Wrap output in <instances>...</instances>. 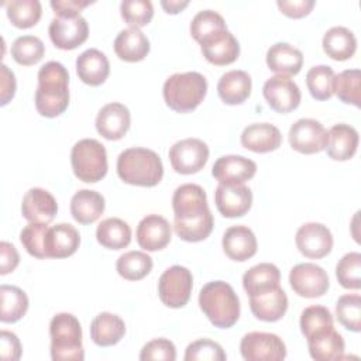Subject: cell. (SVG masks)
<instances>
[{"label": "cell", "mask_w": 361, "mask_h": 361, "mask_svg": "<svg viewBox=\"0 0 361 361\" xmlns=\"http://www.w3.org/2000/svg\"><path fill=\"white\" fill-rule=\"evenodd\" d=\"M49 336L52 360L82 361L85 358L80 323L72 313L55 314L49 323Z\"/></svg>", "instance_id": "obj_6"}, {"label": "cell", "mask_w": 361, "mask_h": 361, "mask_svg": "<svg viewBox=\"0 0 361 361\" xmlns=\"http://www.w3.org/2000/svg\"><path fill=\"white\" fill-rule=\"evenodd\" d=\"M7 17L17 28H30L41 18V3L38 0H11L6 3Z\"/></svg>", "instance_id": "obj_39"}, {"label": "cell", "mask_w": 361, "mask_h": 361, "mask_svg": "<svg viewBox=\"0 0 361 361\" xmlns=\"http://www.w3.org/2000/svg\"><path fill=\"white\" fill-rule=\"evenodd\" d=\"M223 250L233 261H247L257 252V238L247 226H231L223 234Z\"/></svg>", "instance_id": "obj_25"}, {"label": "cell", "mask_w": 361, "mask_h": 361, "mask_svg": "<svg viewBox=\"0 0 361 361\" xmlns=\"http://www.w3.org/2000/svg\"><path fill=\"white\" fill-rule=\"evenodd\" d=\"M104 212V197L90 189L78 190L71 199V214L80 224L96 221Z\"/></svg>", "instance_id": "obj_33"}, {"label": "cell", "mask_w": 361, "mask_h": 361, "mask_svg": "<svg viewBox=\"0 0 361 361\" xmlns=\"http://www.w3.org/2000/svg\"><path fill=\"white\" fill-rule=\"evenodd\" d=\"M336 316L338 322L354 333L361 330V298L360 295H343L336 303Z\"/></svg>", "instance_id": "obj_44"}, {"label": "cell", "mask_w": 361, "mask_h": 361, "mask_svg": "<svg viewBox=\"0 0 361 361\" xmlns=\"http://www.w3.org/2000/svg\"><path fill=\"white\" fill-rule=\"evenodd\" d=\"M282 135L278 127L269 123H254L247 126L241 133V144L244 148L264 154L279 148Z\"/></svg>", "instance_id": "obj_24"}, {"label": "cell", "mask_w": 361, "mask_h": 361, "mask_svg": "<svg viewBox=\"0 0 361 361\" xmlns=\"http://www.w3.org/2000/svg\"><path fill=\"white\" fill-rule=\"evenodd\" d=\"M217 93L226 104H241L251 93V76L245 71H228L219 79Z\"/></svg>", "instance_id": "obj_31"}, {"label": "cell", "mask_w": 361, "mask_h": 361, "mask_svg": "<svg viewBox=\"0 0 361 361\" xmlns=\"http://www.w3.org/2000/svg\"><path fill=\"white\" fill-rule=\"evenodd\" d=\"M0 87H1V102L0 104L4 106L7 104L16 93V76L14 73L8 69L7 65H1V73H0Z\"/></svg>", "instance_id": "obj_55"}, {"label": "cell", "mask_w": 361, "mask_h": 361, "mask_svg": "<svg viewBox=\"0 0 361 361\" xmlns=\"http://www.w3.org/2000/svg\"><path fill=\"white\" fill-rule=\"evenodd\" d=\"M199 306L219 329L234 326L240 317V300L231 285L223 281L206 283L199 293Z\"/></svg>", "instance_id": "obj_4"}, {"label": "cell", "mask_w": 361, "mask_h": 361, "mask_svg": "<svg viewBox=\"0 0 361 361\" xmlns=\"http://www.w3.org/2000/svg\"><path fill=\"white\" fill-rule=\"evenodd\" d=\"M329 327H333V316L327 307L313 305L303 309L300 314V330L306 338Z\"/></svg>", "instance_id": "obj_46"}, {"label": "cell", "mask_w": 361, "mask_h": 361, "mask_svg": "<svg viewBox=\"0 0 361 361\" xmlns=\"http://www.w3.org/2000/svg\"><path fill=\"white\" fill-rule=\"evenodd\" d=\"M289 283L295 293L302 298H320L329 289L327 272L312 262L295 265L289 272Z\"/></svg>", "instance_id": "obj_11"}, {"label": "cell", "mask_w": 361, "mask_h": 361, "mask_svg": "<svg viewBox=\"0 0 361 361\" xmlns=\"http://www.w3.org/2000/svg\"><path fill=\"white\" fill-rule=\"evenodd\" d=\"M268 68L283 76H292L300 72L303 65V55L300 49L286 42H276L267 51Z\"/></svg>", "instance_id": "obj_28"}, {"label": "cell", "mask_w": 361, "mask_h": 361, "mask_svg": "<svg viewBox=\"0 0 361 361\" xmlns=\"http://www.w3.org/2000/svg\"><path fill=\"white\" fill-rule=\"evenodd\" d=\"M279 281L281 272L278 267L269 262H261L244 274L243 286L248 296H252L279 286Z\"/></svg>", "instance_id": "obj_34"}, {"label": "cell", "mask_w": 361, "mask_h": 361, "mask_svg": "<svg viewBox=\"0 0 361 361\" xmlns=\"http://www.w3.org/2000/svg\"><path fill=\"white\" fill-rule=\"evenodd\" d=\"M120 179L135 186H155L164 176V166L157 152L148 148L134 147L124 149L117 158Z\"/></svg>", "instance_id": "obj_3"}, {"label": "cell", "mask_w": 361, "mask_h": 361, "mask_svg": "<svg viewBox=\"0 0 361 361\" xmlns=\"http://www.w3.org/2000/svg\"><path fill=\"white\" fill-rule=\"evenodd\" d=\"M0 355L3 360L17 361L21 357V344L18 337L7 330L0 333Z\"/></svg>", "instance_id": "obj_52"}, {"label": "cell", "mask_w": 361, "mask_h": 361, "mask_svg": "<svg viewBox=\"0 0 361 361\" xmlns=\"http://www.w3.org/2000/svg\"><path fill=\"white\" fill-rule=\"evenodd\" d=\"M48 228V224L44 223H30L21 230L20 241L30 255L39 259L48 258L45 252V235Z\"/></svg>", "instance_id": "obj_48"}, {"label": "cell", "mask_w": 361, "mask_h": 361, "mask_svg": "<svg viewBox=\"0 0 361 361\" xmlns=\"http://www.w3.org/2000/svg\"><path fill=\"white\" fill-rule=\"evenodd\" d=\"M240 353L247 361H281L286 357V345L276 334L251 331L241 338Z\"/></svg>", "instance_id": "obj_9"}, {"label": "cell", "mask_w": 361, "mask_h": 361, "mask_svg": "<svg viewBox=\"0 0 361 361\" xmlns=\"http://www.w3.org/2000/svg\"><path fill=\"white\" fill-rule=\"evenodd\" d=\"M116 55L126 62L142 61L149 52V41L140 28L121 30L114 39Z\"/></svg>", "instance_id": "obj_30"}, {"label": "cell", "mask_w": 361, "mask_h": 361, "mask_svg": "<svg viewBox=\"0 0 361 361\" xmlns=\"http://www.w3.org/2000/svg\"><path fill=\"white\" fill-rule=\"evenodd\" d=\"M58 212L55 197L42 188H31L23 197L21 213L30 223H51Z\"/></svg>", "instance_id": "obj_19"}, {"label": "cell", "mask_w": 361, "mask_h": 361, "mask_svg": "<svg viewBox=\"0 0 361 361\" xmlns=\"http://www.w3.org/2000/svg\"><path fill=\"white\" fill-rule=\"evenodd\" d=\"M173 230L185 241L197 243L213 230V214L207 206L206 192L195 183L176 188L172 196Z\"/></svg>", "instance_id": "obj_1"}, {"label": "cell", "mask_w": 361, "mask_h": 361, "mask_svg": "<svg viewBox=\"0 0 361 361\" xmlns=\"http://www.w3.org/2000/svg\"><path fill=\"white\" fill-rule=\"evenodd\" d=\"M276 4L285 16L292 18H300L307 16L312 11L314 1L313 0H278Z\"/></svg>", "instance_id": "obj_53"}, {"label": "cell", "mask_w": 361, "mask_h": 361, "mask_svg": "<svg viewBox=\"0 0 361 361\" xmlns=\"http://www.w3.org/2000/svg\"><path fill=\"white\" fill-rule=\"evenodd\" d=\"M206 92L207 80L199 72L173 73L165 80L162 89L166 106L178 113L195 110L203 102Z\"/></svg>", "instance_id": "obj_5"}, {"label": "cell", "mask_w": 361, "mask_h": 361, "mask_svg": "<svg viewBox=\"0 0 361 361\" xmlns=\"http://www.w3.org/2000/svg\"><path fill=\"white\" fill-rule=\"evenodd\" d=\"M192 286V272L186 267L172 265L164 271L158 281V295L165 306L178 309L189 302Z\"/></svg>", "instance_id": "obj_8"}, {"label": "cell", "mask_w": 361, "mask_h": 361, "mask_svg": "<svg viewBox=\"0 0 361 361\" xmlns=\"http://www.w3.org/2000/svg\"><path fill=\"white\" fill-rule=\"evenodd\" d=\"M1 298V313L0 320L3 323L18 322L28 309V296L25 292L13 285L0 286Z\"/></svg>", "instance_id": "obj_37"}, {"label": "cell", "mask_w": 361, "mask_h": 361, "mask_svg": "<svg viewBox=\"0 0 361 361\" xmlns=\"http://www.w3.org/2000/svg\"><path fill=\"white\" fill-rule=\"evenodd\" d=\"M71 164L79 180L94 183L107 173V154L102 142L94 138L79 140L71 151Z\"/></svg>", "instance_id": "obj_7"}, {"label": "cell", "mask_w": 361, "mask_h": 361, "mask_svg": "<svg viewBox=\"0 0 361 361\" xmlns=\"http://www.w3.org/2000/svg\"><path fill=\"white\" fill-rule=\"evenodd\" d=\"M227 358L221 345L209 338L190 343L185 351V361H224Z\"/></svg>", "instance_id": "obj_49"}, {"label": "cell", "mask_w": 361, "mask_h": 361, "mask_svg": "<svg viewBox=\"0 0 361 361\" xmlns=\"http://www.w3.org/2000/svg\"><path fill=\"white\" fill-rule=\"evenodd\" d=\"M130 110L117 102L103 106L96 117V130L106 140H120L130 128Z\"/></svg>", "instance_id": "obj_18"}, {"label": "cell", "mask_w": 361, "mask_h": 361, "mask_svg": "<svg viewBox=\"0 0 361 361\" xmlns=\"http://www.w3.org/2000/svg\"><path fill=\"white\" fill-rule=\"evenodd\" d=\"M96 238L104 248L121 250L131 241V228L124 220L118 217H109L99 223L96 228Z\"/></svg>", "instance_id": "obj_36"}, {"label": "cell", "mask_w": 361, "mask_h": 361, "mask_svg": "<svg viewBox=\"0 0 361 361\" xmlns=\"http://www.w3.org/2000/svg\"><path fill=\"white\" fill-rule=\"evenodd\" d=\"M92 4L89 0H52L51 7L54 8L55 14L58 17H65V18H73L79 17L80 11Z\"/></svg>", "instance_id": "obj_51"}, {"label": "cell", "mask_w": 361, "mask_h": 361, "mask_svg": "<svg viewBox=\"0 0 361 361\" xmlns=\"http://www.w3.org/2000/svg\"><path fill=\"white\" fill-rule=\"evenodd\" d=\"M227 30L224 18L213 10L199 11L190 23V34L199 44L204 42L210 37L216 35L220 31Z\"/></svg>", "instance_id": "obj_41"}, {"label": "cell", "mask_w": 361, "mask_h": 361, "mask_svg": "<svg viewBox=\"0 0 361 361\" xmlns=\"http://www.w3.org/2000/svg\"><path fill=\"white\" fill-rule=\"evenodd\" d=\"M358 147V133L353 126L340 123L327 131L326 151L334 161H347L354 157Z\"/></svg>", "instance_id": "obj_26"}, {"label": "cell", "mask_w": 361, "mask_h": 361, "mask_svg": "<svg viewBox=\"0 0 361 361\" xmlns=\"http://www.w3.org/2000/svg\"><path fill=\"white\" fill-rule=\"evenodd\" d=\"M334 71L327 65H317L310 68L306 73V85L310 94L316 100L330 99L334 94Z\"/></svg>", "instance_id": "obj_42"}, {"label": "cell", "mask_w": 361, "mask_h": 361, "mask_svg": "<svg viewBox=\"0 0 361 361\" xmlns=\"http://www.w3.org/2000/svg\"><path fill=\"white\" fill-rule=\"evenodd\" d=\"M76 73L83 83L99 86L110 73L109 59L102 51L89 48L76 58Z\"/></svg>", "instance_id": "obj_27"}, {"label": "cell", "mask_w": 361, "mask_h": 361, "mask_svg": "<svg viewBox=\"0 0 361 361\" xmlns=\"http://www.w3.org/2000/svg\"><path fill=\"white\" fill-rule=\"evenodd\" d=\"M126 334L124 320L113 313H99L90 324V337L94 344L109 347L117 344Z\"/></svg>", "instance_id": "obj_32"}, {"label": "cell", "mask_w": 361, "mask_h": 361, "mask_svg": "<svg viewBox=\"0 0 361 361\" xmlns=\"http://www.w3.org/2000/svg\"><path fill=\"white\" fill-rule=\"evenodd\" d=\"M333 92L347 104L360 107L361 100V72L360 69H347L334 76Z\"/></svg>", "instance_id": "obj_40"}, {"label": "cell", "mask_w": 361, "mask_h": 361, "mask_svg": "<svg viewBox=\"0 0 361 361\" xmlns=\"http://www.w3.org/2000/svg\"><path fill=\"white\" fill-rule=\"evenodd\" d=\"M120 13L130 27L141 28L151 21L154 7L149 0H124L120 4Z\"/></svg>", "instance_id": "obj_47"}, {"label": "cell", "mask_w": 361, "mask_h": 361, "mask_svg": "<svg viewBox=\"0 0 361 361\" xmlns=\"http://www.w3.org/2000/svg\"><path fill=\"white\" fill-rule=\"evenodd\" d=\"M176 358V348L171 340L166 338H155L148 341L141 353L140 360H165V361H173Z\"/></svg>", "instance_id": "obj_50"}, {"label": "cell", "mask_w": 361, "mask_h": 361, "mask_svg": "<svg viewBox=\"0 0 361 361\" xmlns=\"http://www.w3.org/2000/svg\"><path fill=\"white\" fill-rule=\"evenodd\" d=\"M296 247L307 258L319 259L333 248L331 231L322 223H306L296 231Z\"/></svg>", "instance_id": "obj_15"}, {"label": "cell", "mask_w": 361, "mask_h": 361, "mask_svg": "<svg viewBox=\"0 0 361 361\" xmlns=\"http://www.w3.org/2000/svg\"><path fill=\"white\" fill-rule=\"evenodd\" d=\"M172 168L182 175L199 172L209 159V147L199 138H185L176 141L169 148Z\"/></svg>", "instance_id": "obj_10"}, {"label": "cell", "mask_w": 361, "mask_h": 361, "mask_svg": "<svg viewBox=\"0 0 361 361\" xmlns=\"http://www.w3.org/2000/svg\"><path fill=\"white\" fill-rule=\"evenodd\" d=\"M214 203L217 210L228 219L244 216L252 203V192L244 183L224 185L220 183L214 192Z\"/></svg>", "instance_id": "obj_16"}, {"label": "cell", "mask_w": 361, "mask_h": 361, "mask_svg": "<svg viewBox=\"0 0 361 361\" xmlns=\"http://www.w3.org/2000/svg\"><path fill=\"white\" fill-rule=\"evenodd\" d=\"M307 340V347L310 357L317 361H330L338 360L344 354V340L338 331H336L334 326L324 329L310 337Z\"/></svg>", "instance_id": "obj_29"}, {"label": "cell", "mask_w": 361, "mask_h": 361, "mask_svg": "<svg viewBox=\"0 0 361 361\" xmlns=\"http://www.w3.org/2000/svg\"><path fill=\"white\" fill-rule=\"evenodd\" d=\"M171 226L159 214L145 216L137 226V243L145 251H158L165 248L171 241Z\"/></svg>", "instance_id": "obj_20"}, {"label": "cell", "mask_w": 361, "mask_h": 361, "mask_svg": "<svg viewBox=\"0 0 361 361\" xmlns=\"http://www.w3.org/2000/svg\"><path fill=\"white\" fill-rule=\"evenodd\" d=\"M262 94L269 107L278 113H289L300 103V90L289 76L275 75L262 87Z\"/></svg>", "instance_id": "obj_13"}, {"label": "cell", "mask_w": 361, "mask_h": 361, "mask_svg": "<svg viewBox=\"0 0 361 361\" xmlns=\"http://www.w3.org/2000/svg\"><path fill=\"white\" fill-rule=\"evenodd\" d=\"M203 56L213 65L223 66L233 63L240 55V44L228 31H220L200 44Z\"/></svg>", "instance_id": "obj_22"}, {"label": "cell", "mask_w": 361, "mask_h": 361, "mask_svg": "<svg viewBox=\"0 0 361 361\" xmlns=\"http://www.w3.org/2000/svg\"><path fill=\"white\" fill-rule=\"evenodd\" d=\"M257 172V164L241 155H224L220 157L213 168L212 173L224 185H241L251 179Z\"/></svg>", "instance_id": "obj_17"}, {"label": "cell", "mask_w": 361, "mask_h": 361, "mask_svg": "<svg viewBox=\"0 0 361 361\" xmlns=\"http://www.w3.org/2000/svg\"><path fill=\"white\" fill-rule=\"evenodd\" d=\"M69 73L56 61H49L38 71L35 109L44 117L61 116L69 104Z\"/></svg>", "instance_id": "obj_2"}, {"label": "cell", "mask_w": 361, "mask_h": 361, "mask_svg": "<svg viewBox=\"0 0 361 361\" xmlns=\"http://www.w3.org/2000/svg\"><path fill=\"white\" fill-rule=\"evenodd\" d=\"M290 147L302 154H316L326 148L327 131L314 118H299L289 128Z\"/></svg>", "instance_id": "obj_12"}, {"label": "cell", "mask_w": 361, "mask_h": 361, "mask_svg": "<svg viewBox=\"0 0 361 361\" xmlns=\"http://www.w3.org/2000/svg\"><path fill=\"white\" fill-rule=\"evenodd\" d=\"M323 49L334 61L350 59L357 49L355 35L345 27H331L323 37Z\"/></svg>", "instance_id": "obj_35"}, {"label": "cell", "mask_w": 361, "mask_h": 361, "mask_svg": "<svg viewBox=\"0 0 361 361\" xmlns=\"http://www.w3.org/2000/svg\"><path fill=\"white\" fill-rule=\"evenodd\" d=\"M120 276L127 281H140L152 269V258L144 251H127L116 262Z\"/></svg>", "instance_id": "obj_38"}, {"label": "cell", "mask_w": 361, "mask_h": 361, "mask_svg": "<svg viewBox=\"0 0 361 361\" xmlns=\"http://www.w3.org/2000/svg\"><path fill=\"white\" fill-rule=\"evenodd\" d=\"M188 4H189L188 0H183V1H180V0H169V1L164 0V1H161L162 8L166 13H171V14H176V13L182 11Z\"/></svg>", "instance_id": "obj_56"}, {"label": "cell", "mask_w": 361, "mask_h": 361, "mask_svg": "<svg viewBox=\"0 0 361 361\" xmlns=\"http://www.w3.org/2000/svg\"><path fill=\"white\" fill-rule=\"evenodd\" d=\"M49 38L59 49H75L82 45L89 35L87 21L79 16L73 18L55 17L49 23Z\"/></svg>", "instance_id": "obj_14"}, {"label": "cell", "mask_w": 361, "mask_h": 361, "mask_svg": "<svg viewBox=\"0 0 361 361\" xmlns=\"http://www.w3.org/2000/svg\"><path fill=\"white\" fill-rule=\"evenodd\" d=\"M20 262V255L16 247L7 241L0 243V274L13 272Z\"/></svg>", "instance_id": "obj_54"}, {"label": "cell", "mask_w": 361, "mask_h": 361, "mask_svg": "<svg viewBox=\"0 0 361 361\" xmlns=\"http://www.w3.org/2000/svg\"><path fill=\"white\" fill-rule=\"evenodd\" d=\"M45 47L38 37L21 35L11 44V56L20 65L30 66L39 62L44 56Z\"/></svg>", "instance_id": "obj_43"}, {"label": "cell", "mask_w": 361, "mask_h": 361, "mask_svg": "<svg viewBox=\"0 0 361 361\" xmlns=\"http://www.w3.org/2000/svg\"><path fill=\"white\" fill-rule=\"evenodd\" d=\"M336 276L338 283L345 289L361 288V254L348 252L345 254L336 267Z\"/></svg>", "instance_id": "obj_45"}, {"label": "cell", "mask_w": 361, "mask_h": 361, "mask_svg": "<svg viewBox=\"0 0 361 361\" xmlns=\"http://www.w3.org/2000/svg\"><path fill=\"white\" fill-rule=\"evenodd\" d=\"M80 244L79 231L69 223H59L48 228L45 252L48 258H66L76 252Z\"/></svg>", "instance_id": "obj_21"}, {"label": "cell", "mask_w": 361, "mask_h": 361, "mask_svg": "<svg viewBox=\"0 0 361 361\" xmlns=\"http://www.w3.org/2000/svg\"><path fill=\"white\" fill-rule=\"evenodd\" d=\"M252 314L262 322H278L288 309V296L281 286L250 296Z\"/></svg>", "instance_id": "obj_23"}]
</instances>
